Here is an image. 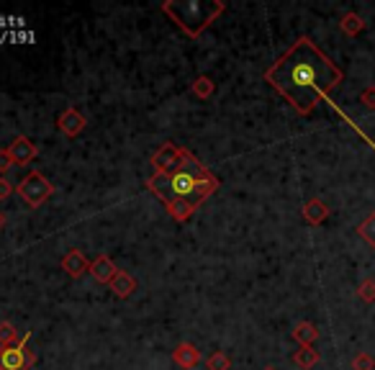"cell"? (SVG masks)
Here are the masks:
<instances>
[{"mask_svg":"<svg viewBox=\"0 0 375 370\" xmlns=\"http://www.w3.org/2000/svg\"><path fill=\"white\" fill-rule=\"evenodd\" d=\"M345 80V72L319 49L308 37H301L293 41V46L285 49L283 57H278V62H272V67L265 70V83L275 88L288 103L293 106V111L301 116L314 114V108L319 103H327L329 108H334L345 124L350 128H355V134L362 136L365 144L375 152V139H370L362 131L355 119L342 111V108L331 100L329 93Z\"/></svg>","mask_w":375,"mask_h":370,"instance_id":"1","label":"cell"},{"mask_svg":"<svg viewBox=\"0 0 375 370\" xmlns=\"http://www.w3.org/2000/svg\"><path fill=\"white\" fill-rule=\"evenodd\" d=\"M144 185L165 206L175 204V201H190V204L201 209L203 201L213 196L221 183H218V178L211 173L209 167L203 165L201 159L185 150L178 170H173V173H154L152 178H147Z\"/></svg>","mask_w":375,"mask_h":370,"instance_id":"2","label":"cell"},{"mask_svg":"<svg viewBox=\"0 0 375 370\" xmlns=\"http://www.w3.org/2000/svg\"><path fill=\"white\" fill-rule=\"evenodd\" d=\"M226 6L221 0H211V3H201V0H167L162 3V13L173 18L190 39H198L218 15L224 13Z\"/></svg>","mask_w":375,"mask_h":370,"instance_id":"3","label":"cell"},{"mask_svg":"<svg viewBox=\"0 0 375 370\" xmlns=\"http://www.w3.org/2000/svg\"><path fill=\"white\" fill-rule=\"evenodd\" d=\"M31 332L21 337V342L0 348V370H29L37 365V352L29 348Z\"/></svg>","mask_w":375,"mask_h":370,"instance_id":"4","label":"cell"},{"mask_svg":"<svg viewBox=\"0 0 375 370\" xmlns=\"http://www.w3.org/2000/svg\"><path fill=\"white\" fill-rule=\"evenodd\" d=\"M15 190H18V196L23 198V204L29 206V209H39V206L44 204L46 198L54 193V185L46 180L39 170H31V173L15 185Z\"/></svg>","mask_w":375,"mask_h":370,"instance_id":"5","label":"cell"},{"mask_svg":"<svg viewBox=\"0 0 375 370\" xmlns=\"http://www.w3.org/2000/svg\"><path fill=\"white\" fill-rule=\"evenodd\" d=\"M183 152L185 147H178L175 142H165L154 154H152V165H154V173H173L180 167Z\"/></svg>","mask_w":375,"mask_h":370,"instance_id":"6","label":"cell"},{"mask_svg":"<svg viewBox=\"0 0 375 370\" xmlns=\"http://www.w3.org/2000/svg\"><path fill=\"white\" fill-rule=\"evenodd\" d=\"M6 150H8V154H11V159H13L15 165H31V162L39 157V147L31 142L26 134L15 136L13 142L6 147Z\"/></svg>","mask_w":375,"mask_h":370,"instance_id":"7","label":"cell"},{"mask_svg":"<svg viewBox=\"0 0 375 370\" xmlns=\"http://www.w3.org/2000/svg\"><path fill=\"white\" fill-rule=\"evenodd\" d=\"M57 128H60V131L67 136V139H77V136H80L85 128H88V119H85V116L80 114L77 108L67 106L60 114V119H57Z\"/></svg>","mask_w":375,"mask_h":370,"instance_id":"8","label":"cell"},{"mask_svg":"<svg viewBox=\"0 0 375 370\" xmlns=\"http://www.w3.org/2000/svg\"><path fill=\"white\" fill-rule=\"evenodd\" d=\"M62 270L67 272L70 278L80 280L85 272H91V260H88L80 249H70L67 255L62 257Z\"/></svg>","mask_w":375,"mask_h":370,"instance_id":"9","label":"cell"},{"mask_svg":"<svg viewBox=\"0 0 375 370\" xmlns=\"http://www.w3.org/2000/svg\"><path fill=\"white\" fill-rule=\"evenodd\" d=\"M173 363L183 370H193L201 365V350L195 348L193 342H180L173 350Z\"/></svg>","mask_w":375,"mask_h":370,"instance_id":"10","label":"cell"},{"mask_svg":"<svg viewBox=\"0 0 375 370\" xmlns=\"http://www.w3.org/2000/svg\"><path fill=\"white\" fill-rule=\"evenodd\" d=\"M116 272H119V267H116V263L108 255H98L91 263V275L98 283H111L116 278Z\"/></svg>","mask_w":375,"mask_h":370,"instance_id":"11","label":"cell"},{"mask_svg":"<svg viewBox=\"0 0 375 370\" xmlns=\"http://www.w3.org/2000/svg\"><path fill=\"white\" fill-rule=\"evenodd\" d=\"M327 216H329V206L324 204L322 198H311V201H306V206H303V219H306V224L319 227V224L327 221Z\"/></svg>","mask_w":375,"mask_h":370,"instance_id":"12","label":"cell"},{"mask_svg":"<svg viewBox=\"0 0 375 370\" xmlns=\"http://www.w3.org/2000/svg\"><path fill=\"white\" fill-rule=\"evenodd\" d=\"M113 291V296H119V298H129V296L136 291V278L134 275H129L126 270H119L116 272V278L108 283Z\"/></svg>","mask_w":375,"mask_h":370,"instance_id":"13","label":"cell"},{"mask_svg":"<svg viewBox=\"0 0 375 370\" xmlns=\"http://www.w3.org/2000/svg\"><path fill=\"white\" fill-rule=\"evenodd\" d=\"M293 340L298 342L301 348H314V342L319 340V329L311 322H298L293 326Z\"/></svg>","mask_w":375,"mask_h":370,"instance_id":"14","label":"cell"},{"mask_svg":"<svg viewBox=\"0 0 375 370\" xmlns=\"http://www.w3.org/2000/svg\"><path fill=\"white\" fill-rule=\"evenodd\" d=\"M293 363L298 365L301 370H311L314 365L322 363V355H319V350L314 348H301L296 355H293Z\"/></svg>","mask_w":375,"mask_h":370,"instance_id":"15","label":"cell"},{"mask_svg":"<svg viewBox=\"0 0 375 370\" xmlns=\"http://www.w3.org/2000/svg\"><path fill=\"white\" fill-rule=\"evenodd\" d=\"M213 91H216V85H213V80H211L209 75H198L193 83H190V93L201 100H209L211 95H213Z\"/></svg>","mask_w":375,"mask_h":370,"instance_id":"16","label":"cell"},{"mask_svg":"<svg viewBox=\"0 0 375 370\" xmlns=\"http://www.w3.org/2000/svg\"><path fill=\"white\" fill-rule=\"evenodd\" d=\"M165 209H167V213H170L175 221H180V224L183 221H188L195 211H198V206L190 204V201H175V204L165 206Z\"/></svg>","mask_w":375,"mask_h":370,"instance_id":"17","label":"cell"},{"mask_svg":"<svg viewBox=\"0 0 375 370\" xmlns=\"http://www.w3.org/2000/svg\"><path fill=\"white\" fill-rule=\"evenodd\" d=\"M339 29H342L345 37H357V34H362V29H365V21H362L357 13H345L339 18Z\"/></svg>","mask_w":375,"mask_h":370,"instance_id":"18","label":"cell"},{"mask_svg":"<svg viewBox=\"0 0 375 370\" xmlns=\"http://www.w3.org/2000/svg\"><path fill=\"white\" fill-rule=\"evenodd\" d=\"M357 234H360L362 242L370 244V247L375 249V211L368 213V216L360 221V227H357Z\"/></svg>","mask_w":375,"mask_h":370,"instance_id":"19","label":"cell"},{"mask_svg":"<svg viewBox=\"0 0 375 370\" xmlns=\"http://www.w3.org/2000/svg\"><path fill=\"white\" fill-rule=\"evenodd\" d=\"M15 342H21L18 337V329H15L11 322H0V348H8V345H15Z\"/></svg>","mask_w":375,"mask_h":370,"instance_id":"20","label":"cell"},{"mask_svg":"<svg viewBox=\"0 0 375 370\" xmlns=\"http://www.w3.org/2000/svg\"><path fill=\"white\" fill-rule=\"evenodd\" d=\"M206 370H232V360H229V355L226 352H213V355H209V360H206Z\"/></svg>","mask_w":375,"mask_h":370,"instance_id":"21","label":"cell"},{"mask_svg":"<svg viewBox=\"0 0 375 370\" xmlns=\"http://www.w3.org/2000/svg\"><path fill=\"white\" fill-rule=\"evenodd\" d=\"M357 298H360L362 303H375V278L360 280V286H357Z\"/></svg>","mask_w":375,"mask_h":370,"instance_id":"22","label":"cell"},{"mask_svg":"<svg viewBox=\"0 0 375 370\" xmlns=\"http://www.w3.org/2000/svg\"><path fill=\"white\" fill-rule=\"evenodd\" d=\"M353 370H375V360L368 352H357L353 357Z\"/></svg>","mask_w":375,"mask_h":370,"instance_id":"23","label":"cell"},{"mask_svg":"<svg viewBox=\"0 0 375 370\" xmlns=\"http://www.w3.org/2000/svg\"><path fill=\"white\" fill-rule=\"evenodd\" d=\"M360 103L368 111H375V85H368V88H362L360 93Z\"/></svg>","mask_w":375,"mask_h":370,"instance_id":"24","label":"cell"},{"mask_svg":"<svg viewBox=\"0 0 375 370\" xmlns=\"http://www.w3.org/2000/svg\"><path fill=\"white\" fill-rule=\"evenodd\" d=\"M15 162L11 159V154H8V150H0V178H6L8 170L13 167Z\"/></svg>","mask_w":375,"mask_h":370,"instance_id":"25","label":"cell"},{"mask_svg":"<svg viewBox=\"0 0 375 370\" xmlns=\"http://www.w3.org/2000/svg\"><path fill=\"white\" fill-rule=\"evenodd\" d=\"M13 190H15V185L8 178H0V201H8V198L13 196Z\"/></svg>","mask_w":375,"mask_h":370,"instance_id":"26","label":"cell"},{"mask_svg":"<svg viewBox=\"0 0 375 370\" xmlns=\"http://www.w3.org/2000/svg\"><path fill=\"white\" fill-rule=\"evenodd\" d=\"M3 227H6V213L0 211V229H3Z\"/></svg>","mask_w":375,"mask_h":370,"instance_id":"27","label":"cell"},{"mask_svg":"<svg viewBox=\"0 0 375 370\" xmlns=\"http://www.w3.org/2000/svg\"><path fill=\"white\" fill-rule=\"evenodd\" d=\"M263 370H278V368H272V365H268V368H263Z\"/></svg>","mask_w":375,"mask_h":370,"instance_id":"28","label":"cell"}]
</instances>
